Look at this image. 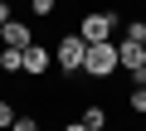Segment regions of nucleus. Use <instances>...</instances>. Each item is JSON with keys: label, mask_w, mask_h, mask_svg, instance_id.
Here are the masks:
<instances>
[{"label": "nucleus", "mask_w": 146, "mask_h": 131, "mask_svg": "<svg viewBox=\"0 0 146 131\" xmlns=\"http://www.w3.org/2000/svg\"><path fill=\"white\" fill-rule=\"evenodd\" d=\"M10 20V0H0V24H5Z\"/></svg>", "instance_id": "obj_14"}, {"label": "nucleus", "mask_w": 146, "mask_h": 131, "mask_svg": "<svg viewBox=\"0 0 146 131\" xmlns=\"http://www.w3.org/2000/svg\"><path fill=\"white\" fill-rule=\"evenodd\" d=\"M49 68H54V49H44V44L34 39V44L25 49V73H29V78H44Z\"/></svg>", "instance_id": "obj_4"}, {"label": "nucleus", "mask_w": 146, "mask_h": 131, "mask_svg": "<svg viewBox=\"0 0 146 131\" xmlns=\"http://www.w3.org/2000/svg\"><path fill=\"white\" fill-rule=\"evenodd\" d=\"M29 10H34L39 20H54V10H58V0H29Z\"/></svg>", "instance_id": "obj_10"}, {"label": "nucleus", "mask_w": 146, "mask_h": 131, "mask_svg": "<svg viewBox=\"0 0 146 131\" xmlns=\"http://www.w3.org/2000/svg\"><path fill=\"white\" fill-rule=\"evenodd\" d=\"M117 24H122V15H117V10H88V15L78 20V34H83L88 44H98V39H112V34H117Z\"/></svg>", "instance_id": "obj_3"}, {"label": "nucleus", "mask_w": 146, "mask_h": 131, "mask_svg": "<svg viewBox=\"0 0 146 131\" xmlns=\"http://www.w3.org/2000/svg\"><path fill=\"white\" fill-rule=\"evenodd\" d=\"M141 44H146V29H141Z\"/></svg>", "instance_id": "obj_16"}, {"label": "nucleus", "mask_w": 146, "mask_h": 131, "mask_svg": "<svg viewBox=\"0 0 146 131\" xmlns=\"http://www.w3.org/2000/svg\"><path fill=\"white\" fill-rule=\"evenodd\" d=\"M83 126H88V131H107V126H112V121H107V107H98V102L83 107Z\"/></svg>", "instance_id": "obj_8"}, {"label": "nucleus", "mask_w": 146, "mask_h": 131, "mask_svg": "<svg viewBox=\"0 0 146 131\" xmlns=\"http://www.w3.org/2000/svg\"><path fill=\"white\" fill-rule=\"evenodd\" d=\"M58 131H88V126H83V117H78V121H63Z\"/></svg>", "instance_id": "obj_13"}, {"label": "nucleus", "mask_w": 146, "mask_h": 131, "mask_svg": "<svg viewBox=\"0 0 146 131\" xmlns=\"http://www.w3.org/2000/svg\"><path fill=\"white\" fill-rule=\"evenodd\" d=\"M10 131H39V117H34V112H25V117H15V126H10Z\"/></svg>", "instance_id": "obj_11"}, {"label": "nucleus", "mask_w": 146, "mask_h": 131, "mask_svg": "<svg viewBox=\"0 0 146 131\" xmlns=\"http://www.w3.org/2000/svg\"><path fill=\"white\" fill-rule=\"evenodd\" d=\"M127 107H131L136 117H146V88H141V83L131 88V97H127Z\"/></svg>", "instance_id": "obj_9"}, {"label": "nucleus", "mask_w": 146, "mask_h": 131, "mask_svg": "<svg viewBox=\"0 0 146 131\" xmlns=\"http://www.w3.org/2000/svg\"><path fill=\"white\" fill-rule=\"evenodd\" d=\"M131 78H136V83H141V88H146V63H141V68H136V73H131Z\"/></svg>", "instance_id": "obj_15"}, {"label": "nucleus", "mask_w": 146, "mask_h": 131, "mask_svg": "<svg viewBox=\"0 0 146 131\" xmlns=\"http://www.w3.org/2000/svg\"><path fill=\"white\" fill-rule=\"evenodd\" d=\"M117 63H122V73H136L141 63H146V44L141 39H122L117 44Z\"/></svg>", "instance_id": "obj_6"}, {"label": "nucleus", "mask_w": 146, "mask_h": 131, "mask_svg": "<svg viewBox=\"0 0 146 131\" xmlns=\"http://www.w3.org/2000/svg\"><path fill=\"white\" fill-rule=\"evenodd\" d=\"M107 131H112V126H107Z\"/></svg>", "instance_id": "obj_18"}, {"label": "nucleus", "mask_w": 146, "mask_h": 131, "mask_svg": "<svg viewBox=\"0 0 146 131\" xmlns=\"http://www.w3.org/2000/svg\"><path fill=\"white\" fill-rule=\"evenodd\" d=\"M0 44H5V49H29L34 44V29L25 20H5V24H0Z\"/></svg>", "instance_id": "obj_5"}, {"label": "nucleus", "mask_w": 146, "mask_h": 131, "mask_svg": "<svg viewBox=\"0 0 146 131\" xmlns=\"http://www.w3.org/2000/svg\"><path fill=\"white\" fill-rule=\"evenodd\" d=\"M5 126H15V107H10V97H0V131Z\"/></svg>", "instance_id": "obj_12"}, {"label": "nucleus", "mask_w": 146, "mask_h": 131, "mask_svg": "<svg viewBox=\"0 0 146 131\" xmlns=\"http://www.w3.org/2000/svg\"><path fill=\"white\" fill-rule=\"evenodd\" d=\"M83 58H88V39L73 29V34H63L58 44H54V63L63 68V78H73V73H83Z\"/></svg>", "instance_id": "obj_2"}, {"label": "nucleus", "mask_w": 146, "mask_h": 131, "mask_svg": "<svg viewBox=\"0 0 146 131\" xmlns=\"http://www.w3.org/2000/svg\"><path fill=\"white\" fill-rule=\"evenodd\" d=\"M5 131H10V126H5Z\"/></svg>", "instance_id": "obj_17"}, {"label": "nucleus", "mask_w": 146, "mask_h": 131, "mask_svg": "<svg viewBox=\"0 0 146 131\" xmlns=\"http://www.w3.org/2000/svg\"><path fill=\"white\" fill-rule=\"evenodd\" d=\"M117 68H122V63H117V44H112V39H98V44H88L83 78H93V83H107Z\"/></svg>", "instance_id": "obj_1"}, {"label": "nucleus", "mask_w": 146, "mask_h": 131, "mask_svg": "<svg viewBox=\"0 0 146 131\" xmlns=\"http://www.w3.org/2000/svg\"><path fill=\"white\" fill-rule=\"evenodd\" d=\"M0 73H25V49H5L0 44Z\"/></svg>", "instance_id": "obj_7"}]
</instances>
